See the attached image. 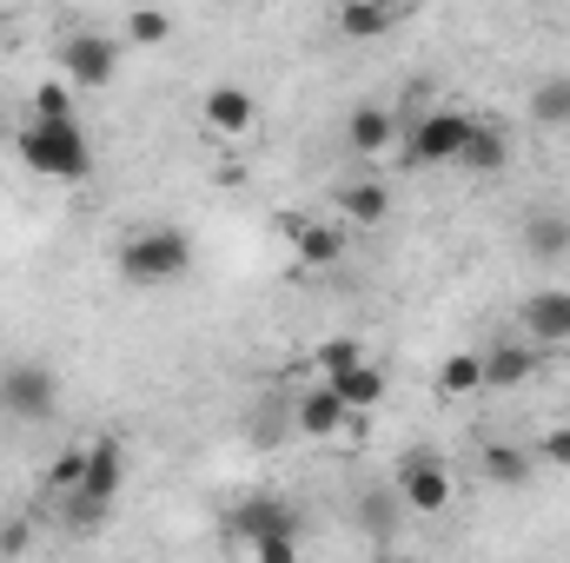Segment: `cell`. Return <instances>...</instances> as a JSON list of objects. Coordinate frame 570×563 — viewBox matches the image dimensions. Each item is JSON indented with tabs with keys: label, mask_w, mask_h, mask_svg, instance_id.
<instances>
[{
	"label": "cell",
	"mask_w": 570,
	"mask_h": 563,
	"mask_svg": "<svg viewBox=\"0 0 570 563\" xmlns=\"http://www.w3.org/2000/svg\"><path fill=\"white\" fill-rule=\"evenodd\" d=\"M285 246H292V259L312 266V273H325V266L345 259V233H338V219H305V213H292V219H285Z\"/></svg>",
	"instance_id": "9c48e42d"
},
{
	"label": "cell",
	"mask_w": 570,
	"mask_h": 563,
	"mask_svg": "<svg viewBox=\"0 0 570 563\" xmlns=\"http://www.w3.org/2000/svg\"><path fill=\"white\" fill-rule=\"evenodd\" d=\"M199 120H206L219 140H246V134L259 127V100H253V87H239V80H219V87H206V100H199Z\"/></svg>",
	"instance_id": "ba28073f"
},
{
	"label": "cell",
	"mask_w": 570,
	"mask_h": 563,
	"mask_svg": "<svg viewBox=\"0 0 570 563\" xmlns=\"http://www.w3.org/2000/svg\"><path fill=\"white\" fill-rule=\"evenodd\" d=\"M484 392V358L478 352H451L438 365V398H478Z\"/></svg>",
	"instance_id": "e0dca14e"
},
{
	"label": "cell",
	"mask_w": 570,
	"mask_h": 563,
	"mask_svg": "<svg viewBox=\"0 0 570 563\" xmlns=\"http://www.w3.org/2000/svg\"><path fill=\"white\" fill-rule=\"evenodd\" d=\"M399 140V120L385 113V107H352V120H345V146L358 152V159H385Z\"/></svg>",
	"instance_id": "5bb4252c"
},
{
	"label": "cell",
	"mask_w": 570,
	"mask_h": 563,
	"mask_svg": "<svg viewBox=\"0 0 570 563\" xmlns=\"http://www.w3.org/2000/svg\"><path fill=\"white\" fill-rule=\"evenodd\" d=\"M253 557L259 563H292L298 557V537H292V531H266V537H253Z\"/></svg>",
	"instance_id": "4316f807"
},
{
	"label": "cell",
	"mask_w": 570,
	"mask_h": 563,
	"mask_svg": "<svg viewBox=\"0 0 570 563\" xmlns=\"http://www.w3.org/2000/svg\"><path fill=\"white\" fill-rule=\"evenodd\" d=\"M60 73H67L80 93L107 87V80L120 73V40H114V33H67V40H60Z\"/></svg>",
	"instance_id": "8992f818"
},
{
	"label": "cell",
	"mask_w": 570,
	"mask_h": 563,
	"mask_svg": "<svg viewBox=\"0 0 570 563\" xmlns=\"http://www.w3.org/2000/svg\"><path fill=\"white\" fill-rule=\"evenodd\" d=\"M399 497H405V511H419V517L451 511V471H444L438 451H405V464H399Z\"/></svg>",
	"instance_id": "52a82bcc"
},
{
	"label": "cell",
	"mask_w": 570,
	"mask_h": 563,
	"mask_svg": "<svg viewBox=\"0 0 570 563\" xmlns=\"http://www.w3.org/2000/svg\"><path fill=\"white\" fill-rule=\"evenodd\" d=\"M80 471H87V444H67V451L47 464V491H73V484H80Z\"/></svg>",
	"instance_id": "484cf974"
},
{
	"label": "cell",
	"mask_w": 570,
	"mask_h": 563,
	"mask_svg": "<svg viewBox=\"0 0 570 563\" xmlns=\"http://www.w3.org/2000/svg\"><path fill=\"white\" fill-rule=\"evenodd\" d=\"M73 80L67 73H47V80H33V120H73Z\"/></svg>",
	"instance_id": "ffe728a7"
},
{
	"label": "cell",
	"mask_w": 570,
	"mask_h": 563,
	"mask_svg": "<svg viewBox=\"0 0 570 563\" xmlns=\"http://www.w3.org/2000/svg\"><path fill=\"white\" fill-rule=\"evenodd\" d=\"M531 120H544V127H570V80H544V87L531 93Z\"/></svg>",
	"instance_id": "cb8c5ba5"
},
{
	"label": "cell",
	"mask_w": 570,
	"mask_h": 563,
	"mask_svg": "<svg viewBox=\"0 0 570 563\" xmlns=\"http://www.w3.org/2000/svg\"><path fill=\"white\" fill-rule=\"evenodd\" d=\"M524 338L531 345H570V292H531L524 298Z\"/></svg>",
	"instance_id": "30bf717a"
},
{
	"label": "cell",
	"mask_w": 570,
	"mask_h": 563,
	"mask_svg": "<svg viewBox=\"0 0 570 563\" xmlns=\"http://www.w3.org/2000/svg\"><path fill=\"white\" fill-rule=\"evenodd\" d=\"M120 491H127V444H120V437H94V444H87V471H80V484L60 491V517L87 531V524H100V517L114 511Z\"/></svg>",
	"instance_id": "7a4b0ae2"
},
{
	"label": "cell",
	"mask_w": 570,
	"mask_h": 563,
	"mask_svg": "<svg viewBox=\"0 0 570 563\" xmlns=\"http://www.w3.org/2000/svg\"><path fill=\"white\" fill-rule=\"evenodd\" d=\"M193 273V239L179 226H146L120 246V279L127 285H173Z\"/></svg>",
	"instance_id": "3957f363"
},
{
	"label": "cell",
	"mask_w": 570,
	"mask_h": 563,
	"mask_svg": "<svg viewBox=\"0 0 570 563\" xmlns=\"http://www.w3.org/2000/svg\"><path fill=\"white\" fill-rule=\"evenodd\" d=\"M338 398H345V412H372V405H385V372L372 365V358H358L352 372H338V378H325Z\"/></svg>",
	"instance_id": "2e32d148"
},
{
	"label": "cell",
	"mask_w": 570,
	"mask_h": 563,
	"mask_svg": "<svg viewBox=\"0 0 570 563\" xmlns=\"http://www.w3.org/2000/svg\"><path fill=\"white\" fill-rule=\"evenodd\" d=\"M13 152H20V166H27L33 179L80 186V179L94 172V140H87L80 113H73V120H27V127L13 134Z\"/></svg>",
	"instance_id": "6da1fadb"
},
{
	"label": "cell",
	"mask_w": 570,
	"mask_h": 563,
	"mask_svg": "<svg viewBox=\"0 0 570 563\" xmlns=\"http://www.w3.org/2000/svg\"><path fill=\"white\" fill-rule=\"evenodd\" d=\"M484 358V392H518L531 372H538V345L524 338V345H491V352H478Z\"/></svg>",
	"instance_id": "4fadbf2b"
},
{
	"label": "cell",
	"mask_w": 570,
	"mask_h": 563,
	"mask_svg": "<svg viewBox=\"0 0 570 563\" xmlns=\"http://www.w3.org/2000/svg\"><path fill=\"white\" fill-rule=\"evenodd\" d=\"M166 40H173V20H166L159 7H134V13H127V47H146V53H153V47H166Z\"/></svg>",
	"instance_id": "603a6c76"
},
{
	"label": "cell",
	"mask_w": 570,
	"mask_h": 563,
	"mask_svg": "<svg viewBox=\"0 0 570 563\" xmlns=\"http://www.w3.org/2000/svg\"><path fill=\"white\" fill-rule=\"evenodd\" d=\"M60 412V378L40 365V358H13L0 372V418H20V424H47Z\"/></svg>",
	"instance_id": "277c9868"
},
{
	"label": "cell",
	"mask_w": 570,
	"mask_h": 563,
	"mask_svg": "<svg viewBox=\"0 0 570 563\" xmlns=\"http://www.w3.org/2000/svg\"><path fill=\"white\" fill-rule=\"evenodd\" d=\"M484 477H491V484H524V477H531V451H518V444H484Z\"/></svg>",
	"instance_id": "44dd1931"
},
{
	"label": "cell",
	"mask_w": 570,
	"mask_h": 563,
	"mask_svg": "<svg viewBox=\"0 0 570 563\" xmlns=\"http://www.w3.org/2000/svg\"><path fill=\"white\" fill-rule=\"evenodd\" d=\"M538 457H544L551 471H570V424H551V431L538 437Z\"/></svg>",
	"instance_id": "83f0119b"
},
{
	"label": "cell",
	"mask_w": 570,
	"mask_h": 563,
	"mask_svg": "<svg viewBox=\"0 0 570 563\" xmlns=\"http://www.w3.org/2000/svg\"><path fill=\"white\" fill-rule=\"evenodd\" d=\"M358 358H372V352H365L358 338H325V345H318V372H325V378H338V372H352Z\"/></svg>",
	"instance_id": "d4e9b609"
},
{
	"label": "cell",
	"mask_w": 570,
	"mask_h": 563,
	"mask_svg": "<svg viewBox=\"0 0 570 563\" xmlns=\"http://www.w3.org/2000/svg\"><path fill=\"white\" fill-rule=\"evenodd\" d=\"M524 246H531L538 259H558V253H570V219H558V213L544 219V213H538V219L524 226Z\"/></svg>",
	"instance_id": "7402d4cb"
},
{
	"label": "cell",
	"mask_w": 570,
	"mask_h": 563,
	"mask_svg": "<svg viewBox=\"0 0 570 563\" xmlns=\"http://www.w3.org/2000/svg\"><path fill=\"white\" fill-rule=\"evenodd\" d=\"M0 551H27V524H7L0 531Z\"/></svg>",
	"instance_id": "f1b7e54d"
},
{
	"label": "cell",
	"mask_w": 570,
	"mask_h": 563,
	"mask_svg": "<svg viewBox=\"0 0 570 563\" xmlns=\"http://www.w3.org/2000/svg\"><path fill=\"white\" fill-rule=\"evenodd\" d=\"M392 20H399V0H338L345 40H379V33H392Z\"/></svg>",
	"instance_id": "9a60e30c"
},
{
	"label": "cell",
	"mask_w": 570,
	"mask_h": 563,
	"mask_svg": "<svg viewBox=\"0 0 570 563\" xmlns=\"http://www.w3.org/2000/svg\"><path fill=\"white\" fill-rule=\"evenodd\" d=\"M345 418H352V412H345V398H338L332 385H312V392L292 398V424H298L305 437H338Z\"/></svg>",
	"instance_id": "7c38bea8"
},
{
	"label": "cell",
	"mask_w": 570,
	"mask_h": 563,
	"mask_svg": "<svg viewBox=\"0 0 570 563\" xmlns=\"http://www.w3.org/2000/svg\"><path fill=\"white\" fill-rule=\"evenodd\" d=\"M233 531L253 544V537H266V531H292V504H273V497H253L239 517H233Z\"/></svg>",
	"instance_id": "d6986e66"
},
{
	"label": "cell",
	"mask_w": 570,
	"mask_h": 563,
	"mask_svg": "<svg viewBox=\"0 0 570 563\" xmlns=\"http://www.w3.org/2000/svg\"><path fill=\"white\" fill-rule=\"evenodd\" d=\"M458 166H471V172H504L511 166V140L498 134V127H471V140L458 152Z\"/></svg>",
	"instance_id": "ac0fdd59"
},
{
	"label": "cell",
	"mask_w": 570,
	"mask_h": 563,
	"mask_svg": "<svg viewBox=\"0 0 570 563\" xmlns=\"http://www.w3.org/2000/svg\"><path fill=\"white\" fill-rule=\"evenodd\" d=\"M471 113H458V107H431V113H419L405 134H399V146H405V159L412 166H458V152H464V140H471Z\"/></svg>",
	"instance_id": "5b68a950"
},
{
	"label": "cell",
	"mask_w": 570,
	"mask_h": 563,
	"mask_svg": "<svg viewBox=\"0 0 570 563\" xmlns=\"http://www.w3.org/2000/svg\"><path fill=\"white\" fill-rule=\"evenodd\" d=\"M332 206H338V219H352V226H365V233H372V226H385V219H392V186H385V179H345Z\"/></svg>",
	"instance_id": "8fae6325"
}]
</instances>
